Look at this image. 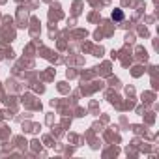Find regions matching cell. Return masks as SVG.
<instances>
[{"label":"cell","instance_id":"obj_1","mask_svg":"<svg viewBox=\"0 0 159 159\" xmlns=\"http://www.w3.org/2000/svg\"><path fill=\"white\" fill-rule=\"evenodd\" d=\"M112 19H116V21H122V19H124V13H122L120 10H116V11L112 13Z\"/></svg>","mask_w":159,"mask_h":159}]
</instances>
